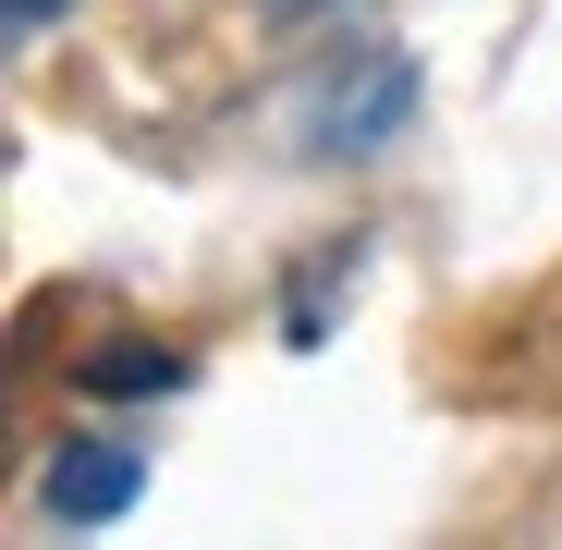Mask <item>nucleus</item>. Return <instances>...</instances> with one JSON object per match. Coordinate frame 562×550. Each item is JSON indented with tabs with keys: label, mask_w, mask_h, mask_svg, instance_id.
<instances>
[{
	"label": "nucleus",
	"mask_w": 562,
	"mask_h": 550,
	"mask_svg": "<svg viewBox=\"0 0 562 550\" xmlns=\"http://www.w3.org/2000/svg\"><path fill=\"white\" fill-rule=\"evenodd\" d=\"M86 392H183V355L171 343H99L86 355Z\"/></svg>",
	"instance_id": "7ed1b4c3"
},
{
	"label": "nucleus",
	"mask_w": 562,
	"mask_h": 550,
	"mask_svg": "<svg viewBox=\"0 0 562 550\" xmlns=\"http://www.w3.org/2000/svg\"><path fill=\"white\" fill-rule=\"evenodd\" d=\"M49 13H74V0H13V37H37Z\"/></svg>",
	"instance_id": "20e7f679"
},
{
	"label": "nucleus",
	"mask_w": 562,
	"mask_h": 550,
	"mask_svg": "<svg viewBox=\"0 0 562 550\" xmlns=\"http://www.w3.org/2000/svg\"><path fill=\"white\" fill-rule=\"evenodd\" d=\"M269 13H306V0H269Z\"/></svg>",
	"instance_id": "39448f33"
},
{
	"label": "nucleus",
	"mask_w": 562,
	"mask_h": 550,
	"mask_svg": "<svg viewBox=\"0 0 562 550\" xmlns=\"http://www.w3.org/2000/svg\"><path fill=\"white\" fill-rule=\"evenodd\" d=\"M135 490H147L135 440H61L49 478H37V514L49 526H111V514H135Z\"/></svg>",
	"instance_id": "f03ea898"
},
{
	"label": "nucleus",
	"mask_w": 562,
	"mask_h": 550,
	"mask_svg": "<svg viewBox=\"0 0 562 550\" xmlns=\"http://www.w3.org/2000/svg\"><path fill=\"white\" fill-rule=\"evenodd\" d=\"M416 123V61L404 49H355L306 86V111H294V147L306 159H367V147H392Z\"/></svg>",
	"instance_id": "f257e3e1"
}]
</instances>
